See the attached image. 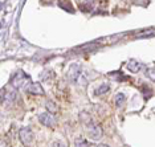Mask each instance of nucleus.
Masks as SVG:
<instances>
[{
  "instance_id": "1",
  "label": "nucleus",
  "mask_w": 155,
  "mask_h": 147,
  "mask_svg": "<svg viewBox=\"0 0 155 147\" xmlns=\"http://www.w3.org/2000/svg\"><path fill=\"white\" fill-rule=\"evenodd\" d=\"M28 83H31V77L27 76L25 73L21 72V70L17 72L12 78V85L15 86L16 89H23V87H25Z\"/></svg>"
},
{
  "instance_id": "2",
  "label": "nucleus",
  "mask_w": 155,
  "mask_h": 147,
  "mask_svg": "<svg viewBox=\"0 0 155 147\" xmlns=\"http://www.w3.org/2000/svg\"><path fill=\"white\" fill-rule=\"evenodd\" d=\"M19 139L21 141V143L24 146H28V145H31L33 141V132L31 129H28V127H21L20 129V131H19Z\"/></svg>"
},
{
  "instance_id": "3",
  "label": "nucleus",
  "mask_w": 155,
  "mask_h": 147,
  "mask_svg": "<svg viewBox=\"0 0 155 147\" xmlns=\"http://www.w3.org/2000/svg\"><path fill=\"white\" fill-rule=\"evenodd\" d=\"M38 121L41 122L44 126H47V127H54L56 125V118L53 114L51 113H43L38 115Z\"/></svg>"
},
{
  "instance_id": "4",
  "label": "nucleus",
  "mask_w": 155,
  "mask_h": 147,
  "mask_svg": "<svg viewBox=\"0 0 155 147\" xmlns=\"http://www.w3.org/2000/svg\"><path fill=\"white\" fill-rule=\"evenodd\" d=\"M80 76H81V66L77 65V64L70 65V68L68 69V78H69V81L76 82L77 80L80 78Z\"/></svg>"
},
{
  "instance_id": "5",
  "label": "nucleus",
  "mask_w": 155,
  "mask_h": 147,
  "mask_svg": "<svg viewBox=\"0 0 155 147\" xmlns=\"http://www.w3.org/2000/svg\"><path fill=\"white\" fill-rule=\"evenodd\" d=\"M89 135L91 141H100L104 135V131H102V127L100 125H94L90 126V130H89Z\"/></svg>"
},
{
  "instance_id": "6",
  "label": "nucleus",
  "mask_w": 155,
  "mask_h": 147,
  "mask_svg": "<svg viewBox=\"0 0 155 147\" xmlns=\"http://www.w3.org/2000/svg\"><path fill=\"white\" fill-rule=\"evenodd\" d=\"M27 92L31 94H35V96H44V89L41 86V83L38 82H32L27 87Z\"/></svg>"
},
{
  "instance_id": "7",
  "label": "nucleus",
  "mask_w": 155,
  "mask_h": 147,
  "mask_svg": "<svg viewBox=\"0 0 155 147\" xmlns=\"http://www.w3.org/2000/svg\"><path fill=\"white\" fill-rule=\"evenodd\" d=\"M140 68H142V64L140 62H138V61H134V60H131V61H129L127 62V69L131 73H138L139 70H140Z\"/></svg>"
},
{
  "instance_id": "8",
  "label": "nucleus",
  "mask_w": 155,
  "mask_h": 147,
  "mask_svg": "<svg viewBox=\"0 0 155 147\" xmlns=\"http://www.w3.org/2000/svg\"><path fill=\"white\" fill-rule=\"evenodd\" d=\"M74 147H90V143L82 136H77L74 139Z\"/></svg>"
},
{
  "instance_id": "9",
  "label": "nucleus",
  "mask_w": 155,
  "mask_h": 147,
  "mask_svg": "<svg viewBox=\"0 0 155 147\" xmlns=\"http://www.w3.org/2000/svg\"><path fill=\"white\" fill-rule=\"evenodd\" d=\"M109 89H110V86L107 85V83H102L96 89V96H101V94H105L109 92Z\"/></svg>"
},
{
  "instance_id": "10",
  "label": "nucleus",
  "mask_w": 155,
  "mask_h": 147,
  "mask_svg": "<svg viewBox=\"0 0 155 147\" xmlns=\"http://www.w3.org/2000/svg\"><path fill=\"white\" fill-rule=\"evenodd\" d=\"M80 119L82 121L85 125H91V122H93V121H91V117L86 113V111H82V113L80 114Z\"/></svg>"
},
{
  "instance_id": "11",
  "label": "nucleus",
  "mask_w": 155,
  "mask_h": 147,
  "mask_svg": "<svg viewBox=\"0 0 155 147\" xmlns=\"http://www.w3.org/2000/svg\"><path fill=\"white\" fill-rule=\"evenodd\" d=\"M47 109H48V111L51 114L57 113V111H58V107L56 106V103L53 102V101H47Z\"/></svg>"
},
{
  "instance_id": "12",
  "label": "nucleus",
  "mask_w": 155,
  "mask_h": 147,
  "mask_svg": "<svg viewBox=\"0 0 155 147\" xmlns=\"http://www.w3.org/2000/svg\"><path fill=\"white\" fill-rule=\"evenodd\" d=\"M125 100H126V96L123 93H118L117 96H115V105H117L118 107H121L123 102H125Z\"/></svg>"
},
{
  "instance_id": "13",
  "label": "nucleus",
  "mask_w": 155,
  "mask_h": 147,
  "mask_svg": "<svg viewBox=\"0 0 155 147\" xmlns=\"http://www.w3.org/2000/svg\"><path fill=\"white\" fill-rule=\"evenodd\" d=\"M80 8H82V11H90L93 8V3L91 2H82V3H78Z\"/></svg>"
},
{
  "instance_id": "14",
  "label": "nucleus",
  "mask_w": 155,
  "mask_h": 147,
  "mask_svg": "<svg viewBox=\"0 0 155 147\" xmlns=\"http://www.w3.org/2000/svg\"><path fill=\"white\" fill-rule=\"evenodd\" d=\"M138 37H151V36H155V29H147L144 32H140L137 34Z\"/></svg>"
},
{
  "instance_id": "15",
  "label": "nucleus",
  "mask_w": 155,
  "mask_h": 147,
  "mask_svg": "<svg viewBox=\"0 0 155 147\" xmlns=\"http://www.w3.org/2000/svg\"><path fill=\"white\" fill-rule=\"evenodd\" d=\"M60 7H62V8H65V11L68 12H73V8H72V4H70L69 2H60L58 3Z\"/></svg>"
},
{
  "instance_id": "16",
  "label": "nucleus",
  "mask_w": 155,
  "mask_h": 147,
  "mask_svg": "<svg viewBox=\"0 0 155 147\" xmlns=\"http://www.w3.org/2000/svg\"><path fill=\"white\" fill-rule=\"evenodd\" d=\"M16 97H17V94H16L15 90H12V92H8V93L5 94V100L8 101V102H12V101H15Z\"/></svg>"
},
{
  "instance_id": "17",
  "label": "nucleus",
  "mask_w": 155,
  "mask_h": 147,
  "mask_svg": "<svg viewBox=\"0 0 155 147\" xmlns=\"http://www.w3.org/2000/svg\"><path fill=\"white\" fill-rule=\"evenodd\" d=\"M146 76L149 77L151 81H155V66H154V68H149V69H147V70H146Z\"/></svg>"
},
{
  "instance_id": "18",
  "label": "nucleus",
  "mask_w": 155,
  "mask_h": 147,
  "mask_svg": "<svg viewBox=\"0 0 155 147\" xmlns=\"http://www.w3.org/2000/svg\"><path fill=\"white\" fill-rule=\"evenodd\" d=\"M51 147H65V145L62 142H60V141H56V142L52 143Z\"/></svg>"
},
{
  "instance_id": "19",
  "label": "nucleus",
  "mask_w": 155,
  "mask_h": 147,
  "mask_svg": "<svg viewBox=\"0 0 155 147\" xmlns=\"http://www.w3.org/2000/svg\"><path fill=\"white\" fill-rule=\"evenodd\" d=\"M3 93H4V90H0V103L3 102V98H4V94Z\"/></svg>"
},
{
  "instance_id": "20",
  "label": "nucleus",
  "mask_w": 155,
  "mask_h": 147,
  "mask_svg": "<svg viewBox=\"0 0 155 147\" xmlns=\"http://www.w3.org/2000/svg\"><path fill=\"white\" fill-rule=\"evenodd\" d=\"M0 147H7V146H5V143H3V142H0Z\"/></svg>"
},
{
  "instance_id": "21",
  "label": "nucleus",
  "mask_w": 155,
  "mask_h": 147,
  "mask_svg": "<svg viewBox=\"0 0 155 147\" xmlns=\"http://www.w3.org/2000/svg\"><path fill=\"white\" fill-rule=\"evenodd\" d=\"M97 147H109V146L107 145H98Z\"/></svg>"
},
{
  "instance_id": "22",
  "label": "nucleus",
  "mask_w": 155,
  "mask_h": 147,
  "mask_svg": "<svg viewBox=\"0 0 155 147\" xmlns=\"http://www.w3.org/2000/svg\"><path fill=\"white\" fill-rule=\"evenodd\" d=\"M0 28H2V23H0Z\"/></svg>"
}]
</instances>
